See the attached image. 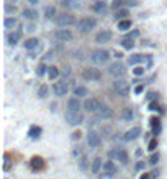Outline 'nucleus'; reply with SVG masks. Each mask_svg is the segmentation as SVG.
<instances>
[{
    "mask_svg": "<svg viewBox=\"0 0 167 179\" xmlns=\"http://www.w3.org/2000/svg\"><path fill=\"white\" fill-rule=\"evenodd\" d=\"M115 58H116V59H120V58H123V54H121V53H118V51H116V53H115Z\"/></svg>",
    "mask_w": 167,
    "mask_h": 179,
    "instance_id": "57",
    "label": "nucleus"
},
{
    "mask_svg": "<svg viewBox=\"0 0 167 179\" xmlns=\"http://www.w3.org/2000/svg\"><path fill=\"white\" fill-rule=\"evenodd\" d=\"M21 15L25 20H36L38 18V12L33 10V8H25V10L21 12Z\"/></svg>",
    "mask_w": 167,
    "mask_h": 179,
    "instance_id": "23",
    "label": "nucleus"
},
{
    "mask_svg": "<svg viewBox=\"0 0 167 179\" xmlns=\"http://www.w3.org/2000/svg\"><path fill=\"white\" fill-rule=\"evenodd\" d=\"M30 168L33 169V171H40V169H43V168H44V161H43V158L33 156L30 159Z\"/></svg>",
    "mask_w": 167,
    "mask_h": 179,
    "instance_id": "17",
    "label": "nucleus"
},
{
    "mask_svg": "<svg viewBox=\"0 0 167 179\" xmlns=\"http://www.w3.org/2000/svg\"><path fill=\"white\" fill-rule=\"evenodd\" d=\"M112 38H113V33L112 31H110V30H102V31L97 33V36H95V43L105 45V43H108Z\"/></svg>",
    "mask_w": 167,
    "mask_h": 179,
    "instance_id": "13",
    "label": "nucleus"
},
{
    "mask_svg": "<svg viewBox=\"0 0 167 179\" xmlns=\"http://www.w3.org/2000/svg\"><path fill=\"white\" fill-rule=\"evenodd\" d=\"M44 17L47 18V20H52V18H56V17H58V15H56V8L52 7V5L46 7V8H44Z\"/></svg>",
    "mask_w": 167,
    "mask_h": 179,
    "instance_id": "29",
    "label": "nucleus"
},
{
    "mask_svg": "<svg viewBox=\"0 0 167 179\" xmlns=\"http://www.w3.org/2000/svg\"><path fill=\"white\" fill-rule=\"evenodd\" d=\"M142 91H144V86H136V89H135V94H141Z\"/></svg>",
    "mask_w": 167,
    "mask_h": 179,
    "instance_id": "52",
    "label": "nucleus"
},
{
    "mask_svg": "<svg viewBox=\"0 0 167 179\" xmlns=\"http://www.w3.org/2000/svg\"><path fill=\"white\" fill-rule=\"evenodd\" d=\"M159 176V171H157V169H154V171L151 173V179H154V177H157Z\"/></svg>",
    "mask_w": 167,
    "mask_h": 179,
    "instance_id": "54",
    "label": "nucleus"
},
{
    "mask_svg": "<svg viewBox=\"0 0 167 179\" xmlns=\"http://www.w3.org/2000/svg\"><path fill=\"white\" fill-rule=\"evenodd\" d=\"M144 68H139V66H138V68H135L133 69V74H135V76H142V74H144Z\"/></svg>",
    "mask_w": 167,
    "mask_h": 179,
    "instance_id": "43",
    "label": "nucleus"
},
{
    "mask_svg": "<svg viewBox=\"0 0 167 179\" xmlns=\"http://www.w3.org/2000/svg\"><path fill=\"white\" fill-rule=\"evenodd\" d=\"M90 59H92V63H95V64H105V63H108V59H110V51L105 49V48L93 49L92 53H90Z\"/></svg>",
    "mask_w": 167,
    "mask_h": 179,
    "instance_id": "2",
    "label": "nucleus"
},
{
    "mask_svg": "<svg viewBox=\"0 0 167 179\" xmlns=\"http://www.w3.org/2000/svg\"><path fill=\"white\" fill-rule=\"evenodd\" d=\"M113 91L120 97H128V94H130V84L126 81H123V79H116L113 82Z\"/></svg>",
    "mask_w": 167,
    "mask_h": 179,
    "instance_id": "4",
    "label": "nucleus"
},
{
    "mask_svg": "<svg viewBox=\"0 0 167 179\" xmlns=\"http://www.w3.org/2000/svg\"><path fill=\"white\" fill-rule=\"evenodd\" d=\"M131 28V21L130 20H123V21H118V30H130Z\"/></svg>",
    "mask_w": 167,
    "mask_h": 179,
    "instance_id": "34",
    "label": "nucleus"
},
{
    "mask_svg": "<svg viewBox=\"0 0 167 179\" xmlns=\"http://www.w3.org/2000/svg\"><path fill=\"white\" fill-rule=\"evenodd\" d=\"M133 117H135V112H133L131 107H126V109H123V112H121V119L125 120V122H131V120H133Z\"/></svg>",
    "mask_w": 167,
    "mask_h": 179,
    "instance_id": "25",
    "label": "nucleus"
},
{
    "mask_svg": "<svg viewBox=\"0 0 167 179\" xmlns=\"http://www.w3.org/2000/svg\"><path fill=\"white\" fill-rule=\"evenodd\" d=\"M108 154H110V158H115L116 161H120V163H123V164H126V163H128V153L125 151V150H121V148L112 150V151H110Z\"/></svg>",
    "mask_w": 167,
    "mask_h": 179,
    "instance_id": "12",
    "label": "nucleus"
},
{
    "mask_svg": "<svg viewBox=\"0 0 167 179\" xmlns=\"http://www.w3.org/2000/svg\"><path fill=\"white\" fill-rule=\"evenodd\" d=\"M74 95L80 99V97H87L89 95V89L87 87H84V86H77V87H74Z\"/></svg>",
    "mask_w": 167,
    "mask_h": 179,
    "instance_id": "24",
    "label": "nucleus"
},
{
    "mask_svg": "<svg viewBox=\"0 0 167 179\" xmlns=\"http://www.w3.org/2000/svg\"><path fill=\"white\" fill-rule=\"evenodd\" d=\"M92 10L97 12V13H103L107 10V2H103V0H97L95 3H92Z\"/></svg>",
    "mask_w": 167,
    "mask_h": 179,
    "instance_id": "22",
    "label": "nucleus"
},
{
    "mask_svg": "<svg viewBox=\"0 0 167 179\" xmlns=\"http://www.w3.org/2000/svg\"><path fill=\"white\" fill-rule=\"evenodd\" d=\"M121 46H123L125 49H133V46H135V41H133L131 38H125V40L121 41Z\"/></svg>",
    "mask_w": 167,
    "mask_h": 179,
    "instance_id": "33",
    "label": "nucleus"
},
{
    "mask_svg": "<svg viewBox=\"0 0 167 179\" xmlns=\"http://www.w3.org/2000/svg\"><path fill=\"white\" fill-rule=\"evenodd\" d=\"M41 126H36V125H33L31 128H30V131H28V135H30V138H33V140H36V138H40L41 136Z\"/></svg>",
    "mask_w": 167,
    "mask_h": 179,
    "instance_id": "26",
    "label": "nucleus"
},
{
    "mask_svg": "<svg viewBox=\"0 0 167 179\" xmlns=\"http://www.w3.org/2000/svg\"><path fill=\"white\" fill-rule=\"evenodd\" d=\"M103 171H105V174H107L108 177H113V176H115V173H116L115 163H113V161H105L103 163Z\"/></svg>",
    "mask_w": 167,
    "mask_h": 179,
    "instance_id": "21",
    "label": "nucleus"
},
{
    "mask_svg": "<svg viewBox=\"0 0 167 179\" xmlns=\"http://www.w3.org/2000/svg\"><path fill=\"white\" fill-rule=\"evenodd\" d=\"M5 12L7 13H15L17 12V7L15 5H10V3H5Z\"/></svg>",
    "mask_w": 167,
    "mask_h": 179,
    "instance_id": "44",
    "label": "nucleus"
},
{
    "mask_svg": "<svg viewBox=\"0 0 167 179\" xmlns=\"http://www.w3.org/2000/svg\"><path fill=\"white\" fill-rule=\"evenodd\" d=\"M52 36H54V40L61 41V43H66V41H70L72 40V31L67 30V28H59V30H56L52 33Z\"/></svg>",
    "mask_w": 167,
    "mask_h": 179,
    "instance_id": "7",
    "label": "nucleus"
},
{
    "mask_svg": "<svg viewBox=\"0 0 167 179\" xmlns=\"http://www.w3.org/2000/svg\"><path fill=\"white\" fill-rule=\"evenodd\" d=\"M136 36H139V31H138V30H133L131 33H128V35H126V38H136Z\"/></svg>",
    "mask_w": 167,
    "mask_h": 179,
    "instance_id": "48",
    "label": "nucleus"
},
{
    "mask_svg": "<svg viewBox=\"0 0 167 179\" xmlns=\"http://www.w3.org/2000/svg\"><path fill=\"white\" fill-rule=\"evenodd\" d=\"M44 59H51V58H54V51H49V53H46L44 56H43Z\"/></svg>",
    "mask_w": 167,
    "mask_h": 179,
    "instance_id": "51",
    "label": "nucleus"
},
{
    "mask_svg": "<svg viewBox=\"0 0 167 179\" xmlns=\"http://www.w3.org/2000/svg\"><path fill=\"white\" fill-rule=\"evenodd\" d=\"M47 92H49V89H47V86L43 84V86L40 87V91H38V97H40V99H46L47 97Z\"/></svg>",
    "mask_w": 167,
    "mask_h": 179,
    "instance_id": "35",
    "label": "nucleus"
},
{
    "mask_svg": "<svg viewBox=\"0 0 167 179\" xmlns=\"http://www.w3.org/2000/svg\"><path fill=\"white\" fill-rule=\"evenodd\" d=\"M47 76H49L51 81L52 79H58L59 77V69L56 68V66H49V68H47Z\"/></svg>",
    "mask_w": 167,
    "mask_h": 179,
    "instance_id": "30",
    "label": "nucleus"
},
{
    "mask_svg": "<svg viewBox=\"0 0 167 179\" xmlns=\"http://www.w3.org/2000/svg\"><path fill=\"white\" fill-rule=\"evenodd\" d=\"M54 23L58 25L59 28H69L72 25H77V21H75V17L72 13H59L58 17L54 18Z\"/></svg>",
    "mask_w": 167,
    "mask_h": 179,
    "instance_id": "1",
    "label": "nucleus"
},
{
    "mask_svg": "<svg viewBox=\"0 0 167 179\" xmlns=\"http://www.w3.org/2000/svg\"><path fill=\"white\" fill-rule=\"evenodd\" d=\"M28 3H31V5H36V3H40V0H28Z\"/></svg>",
    "mask_w": 167,
    "mask_h": 179,
    "instance_id": "55",
    "label": "nucleus"
},
{
    "mask_svg": "<svg viewBox=\"0 0 167 179\" xmlns=\"http://www.w3.org/2000/svg\"><path fill=\"white\" fill-rule=\"evenodd\" d=\"M126 17H128V10H126V8H120V10H118V12L115 13V18H116V21H118V20H120V21H123Z\"/></svg>",
    "mask_w": 167,
    "mask_h": 179,
    "instance_id": "32",
    "label": "nucleus"
},
{
    "mask_svg": "<svg viewBox=\"0 0 167 179\" xmlns=\"http://www.w3.org/2000/svg\"><path fill=\"white\" fill-rule=\"evenodd\" d=\"M121 5H123V0H113L112 2V8H115L116 12L121 8Z\"/></svg>",
    "mask_w": 167,
    "mask_h": 179,
    "instance_id": "40",
    "label": "nucleus"
},
{
    "mask_svg": "<svg viewBox=\"0 0 167 179\" xmlns=\"http://www.w3.org/2000/svg\"><path fill=\"white\" fill-rule=\"evenodd\" d=\"M139 179H151V176H149V174H146V173H144V174H142V176H141Z\"/></svg>",
    "mask_w": 167,
    "mask_h": 179,
    "instance_id": "56",
    "label": "nucleus"
},
{
    "mask_svg": "<svg viewBox=\"0 0 167 179\" xmlns=\"http://www.w3.org/2000/svg\"><path fill=\"white\" fill-rule=\"evenodd\" d=\"M67 84L66 82H54L52 84V92H54L56 97H64L67 94Z\"/></svg>",
    "mask_w": 167,
    "mask_h": 179,
    "instance_id": "14",
    "label": "nucleus"
},
{
    "mask_svg": "<svg viewBox=\"0 0 167 179\" xmlns=\"http://www.w3.org/2000/svg\"><path fill=\"white\" fill-rule=\"evenodd\" d=\"M139 135H141V128L139 126H133L131 130H128L125 133V140L126 141H133V140H136Z\"/></svg>",
    "mask_w": 167,
    "mask_h": 179,
    "instance_id": "19",
    "label": "nucleus"
},
{
    "mask_svg": "<svg viewBox=\"0 0 167 179\" xmlns=\"http://www.w3.org/2000/svg\"><path fill=\"white\" fill-rule=\"evenodd\" d=\"M82 76H84V79H87V81L95 82V81H100V79H102V72H100L97 68H85L82 71Z\"/></svg>",
    "mask_w": 167,
    "mask_h": 179,
    "instance_id": "5",
    "label": "nucleus"
},
{
    "mask_svg": "<svg viewBox=\"0 0 167 179\" xmlns=\"http://www.w3.org/2000/svg\"><path fill=\"white\" fill-rule=\"evenodd\" d=\"M87 145L90 148H98L100 145H102V138H100V135L97 133V131L90 130L87 133Z\"/></svg>",
    "mask_w": 167,
    "mask_h": 179,
    "instance_id": "10",
    "label": "nucleus"
},
{
    "mask_svg": "<svg viewBox=\"0 0 167 179\" xmlns=\"http://www.w3.org/2000/svg\"><path fill=\"white\" fill-rule=\"evenodd\" d=\"M144 168H146V163L144 161H139L136 164V171H141V169H144Z\"/></svg>",
    "mask_w": 167,
    "mask_h": 179,
    "instance_id": "49",
    "label": "nucleus"
},
{
    "mask_svg": "<svg viewBox=\"0 0 167 179\" xmlns=\"http://www.w3.org/2000/svg\"><path fill=\"white\" fill-rule=\"evenodd\" d=\"M100 105H102V102L97 100V99H87V100L84 102V110L85 112H90V114H97V110L100 109Z\"/></svg>",
    "mask_w": 167,
    "mask_h": 179,
    "instance_id": "11",
    "label": "nucleus"
},
{
    "mask_svg": "<svg viewBox=\"0 0 167 179\" xmlns=\"http://www.w3.org/2000/svg\"><path fill=\"white\" fill-rule=\"evenodd\" d=\"M151 125H152V128H157V126H161V122H159V119H151Z\"/></svg>",
    "mask_w": 167,
    "mask_h": 179,
    "instance_id": "46",
    "label": "nucleus"
},
{
    "mask_svg": "<svg viewBox=\"0 0 167 179\" xmlns=\"http://www.w3.org/2000/svg\"><path fill=\"white\" fill-rule=\"evenodd\" d=\"M95 26H97V20L93 17H85L77 21V28L80 33H90Z\"/></svg>",
    "mask_w": 167,
    "mask_h": 179,
    "instance_id": "3",
    "label": "nucleus"
},
{
    "mask_svg": "<svg viewBox=\"0 0 167 179\" xmlns=\"http://www.w3.org/2000/svg\"><path fill=\"white\" fill-rule=\"evenodd\" d=\"M10 166H12L10 154H5V156H3V169H5V171H8V169H10Z\"/></svg>",
    "mask_w": 167,
    "mask_h": 179,
    "instance_id": "38",
    "label": "nucleus"
},
{
    "mask_svg": "<svg viewBox=\"0 0 167 179\" xmlns=\"http://www.w3.org/2000/svg\"><path fill=\"white\" fill-rule=\"evenodd\" d=\"M23 46H25V49H28V51H35L38 48H41L40 40H38V38H28L25 43H23Z\"/></svg>",
    "mask_w": 167,
    "mask_h": 179,
    "instance_id": "18",
    "label": "nucleus"
},
{
    "mask_svg": "<svg viewBox=\"0 0 167 179\" xmlns=\"http://www.w3.org/2000/svg\"><path fill=\"white\" fill-rule=\"evenodd\" d=\"M157 97H159V94H157V92H147V95H146V100L151 103L152 100H156Z\"/></svg>",
    "mask_w": 167,
    "mask_h": 179,
    "instance_id": "39",
    "label": "nucleus"
},
{
    "mask_svg": "<svg viewBox=\"0 0 167 179\" xmlns=\"http://www.w3.org/2000/svg\"><path fill=\"white\" fill-rule=\"evenodd\" d=\"M142 59H144V56L142 54H131L130 59H128V63H130L131 66H136V64H139Z\"/></svg>",
    "mask_w": 167,
    "mask_h": 179,
    "instance_id": "31",
    "label": "nucleus"
},
{
    "mask_svg": "<svg viewBox=\"0 0 167 179\" xmlns=\"http://www.w3.org/2000/svg\"><path fill=\"white\" fill-rule=\"evenodd\" d=\"M80 138V131H74L72 133V140H79Z\"/></svg>",
    "mask_w": 167,
    "mask_h": 179,
    "instance_id": "53",
    "label": "nucleus"
},
{
    "mask_svg": "<svg viewBox=\"0 0 167 179\" xmlns=\"http://www.w3.org/2000/svg\"><path fill=\"white\" fill-rule=\"evenodd\" d=\"M95 117H97L98 120H110L113 117V109L108 105H105V103H102L100 109L97 110V114H95Z\"/></svg>",
    "mask_w": 167,
    "mask_h": 179,
    "instance_id": "9",
    "label": "nucleus"
},
{
    "mask_svg": "<svg viewBox=\"0 0 167 179\" xmlns=\"http://www.w3.org/2000/svg\"><path fill=\"white\" fill-rule=\"evenodd\" d=\"M89 166V159L87 156H82V158H79V169H82V171H85Z\"/></svg>",
    "mask_w": 167,
    "mask_h": 179,
    "instance_id": "36",
    "label": "nucleus"
},
{
    "mask_svg": "<svg viewBox=\"0 0 167 179\" xmlns=\"http://www.w3.org/2000/svg\"><path fill=\"white\" fill-rule=\"evenodd\" d=\"M107 72L110 74V76H113V77H116V79H118V77L125 76V72H126V71H125V66H123L121 63H118V61H116V63H112V64L108 66Z\"/></svg>",
    "mask_w": 167,
    "mask_h": 179,
    "instance_id": "6",
    "label": "nucleus"
},
{
    "mask_svg": "<svg viewBox=\"0 0 167 179\" xmlns=\"http://www.w3.org/2000/svg\"><path fill=\"white\" fill-rule=\"evenodd\" d=\"M100 168H103L102 159H100V158H95L93 161H92V164H90V169H92V173H93V174H97Z\"/></svg>",
    "mask_w": 167,
    "mask_h": 179,
    "instance_id": "28",
    "label": "nucleus"
},
{
    "mask_svg": "<svg viewBox=\"0 0 167 179\" xmlns=\"http://www.w3.org/2000/svg\"><path fill=\"white\" fill-rule=\"evenodd\" d=\"M63 74H64V77H69L70 76V66H64V68H63Z\"/></svg>",
    "mask_w": 167,
    "mask_h": 179,
    "instance_id": "47",
    "label": "nucleus"
},
{
    "mask_svg": "<svg viewBox=\"0 0 167 179\" xmlns=\"http://www.w3.org/2000/svg\"><path fill=\"white\" fill-rule=\"evenodd\" d=\"M126 5H130V7H138V0H126Z\"/></svg>",
    "mask_w": 167,
    "mask_h": 179,
    "instance_id": "50",
    "label": "nucleus"
},
{
    "mask_svg": "<svg viewBox=\"0 0 167 179\" xmlns=\"http://www.w3.org/2000/svg\"><path fill=\"white\" fill-rule=\"evenodd\" d=\"M3 26H5L7 30H13V28L17 26V18H13V17H7L5 20H3Z\"/></svg>",
    "mask_w": 167,
    "mask_h": 179,
    "instance_id": "27",
    "label": "nucleus"
},
{
    "mask_svg": "<svg viewBox=\"0 0 167 179\" xmlns=\"http://www.w3.org/2000/svg\"><path fill=\"white\" fill-rule=\"evenodd\" d=\"M61 7L66 10H77V8H80V3L77 0H61Z\"/></svg>",
    "mask_w": 167,
    "mask_h": 179,
    "instance_id": "20",
    "label": "nucleus"
},
{
    "mask_svg": "<svg viewBox=\"0 0 167 179\" xmlns=\"http://www.w3.org/2000/svg\"><path fill=\"white\" fill-rule=\"evenodd\" d=\"M46 72H47V68H46L44 64H40V66H38V68H36V74H38V76H40V77H43Z\"/></svg>",
    "mask_w": 167,
    "mask_h": 179,
    "instance_id": "37",
    "label": "nucleus"
},
{
    "mask_svg": "<svg viewBox=\"0 0 167 179\" xmlns=\"http://www.w3.org/2000/svg\"><path fill=\"white\" fill-rule=\"evenodd\" d=\"M21 36H23V31L18 28V30H13L12 33H8V36H7V43L10 45V46H15L18 45V41L21 40Z\"/></svg>",
    "mask_w": 167,
    "mask_h": 179,
    "instance_id": "15",
    "label": "nucleus"
},
{
    "mask_svg": "<svg viewBox=\"0 0 167 179\" xmlns=\"http://www.w3.org/2000/svg\"><path fill=\"white\" fill-rule=\"evenodd\" d=\"M157 161H159V154H157V153L151 154V158H149V164H152V166H154V164H157Z\"/></svg>",
    "mask_w": 167,
    "mask_h": 179,
    "instance_id": "42",
    "label": "nucleus"
},
{
    "mask_svg": "<svg viewBox=\"0 0 167 179\" xmlns=\"http://www.w3.org/2000/svg\"><path fill=\"white\" fill-rule=\"evenodd\" d=\"M84 120V115L82 112H66V122L70 125V126H77L82 123Z\"/></svg>",
    "mask_w": 167,
    "mask_h": 179,
    "instance_id": "8",
    "label": "nucleus"
},
{
    "mask_svg": "<svg viewBox=\"0 0 167 179\" xmlns=\"http://www.w3.org/2000/svg\"><path fill=\"white\" fill-rule=\"evenodd\" d=\"M149 110H152V112H156V110H161L159 103H157V102H151V103H149Z\"/></svg>",
    "mask_w": 167,
    "mask_h": 179,
    "instance_id": "45",
    "label": "nucleus"
},
{
    "mask_svg": "<svg viewBox=\"0 0 167 179\" xmlns=\"http://www.w3.org/2000/svg\"><path fill=\"white\" fill-rule=\"evenodd\" d=\"M156 148H157V140L154 138V140H151L149 143H147V150H149V151H154Z\"/></svg>",
    "mask_w": 167,
    "mask_h": 179,
    "instance_id": "41",
    "label": "nucleus"
},
{
    "mask_svg": "<svg viewBox=\"0 0 167 179\" xmlns=\"http://www.w3.org/2000/svg\"><path fill=\"white\" fill-rule=\"evenodd\" d=\"M80 107L84 105H80V100L77 97H70L67 100V112H80Z\"/></svg>",
    "mask_w": 167,
    "mask_h": 179,
    "instance_id": "16",
    "label": "nucleus"
}]
</instances>
